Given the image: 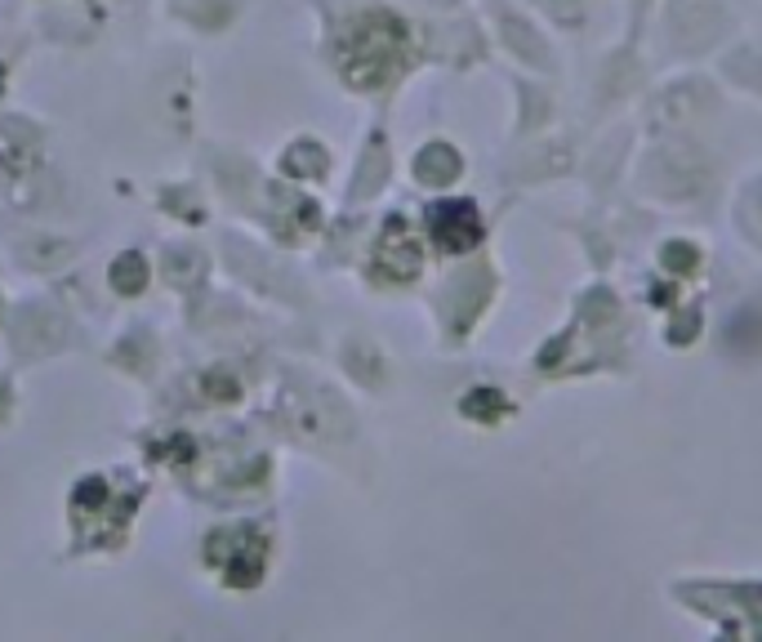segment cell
I'll return each mask as SVG.
<instances>
[{
  "label": "cell",
  "instance_id": "1",
  "mask_svg": "<svg viewBox=\"0 0 762 642\" xmlns=\"http://www.w3.org/2000/svg\"><path fill=\"white\" fill-rule=\"evenodd\" d=\"M433 237L446 246V251H469L477 237H482V219H477V210L469 206V201H460V206H437L433 210Z\"/></svg>",
  "mask_w": 762,
  "mask_h": 642
}]
</instances>
